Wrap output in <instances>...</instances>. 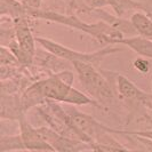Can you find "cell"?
<instances>
[{"instance_id": "6", "label": "cell", "mask_w": 152, "mask_h": 152, "mask_svg": "<svg viewBox=\"0 0 152 152\" xmlns=\"http://www.w3.org/2000/svg\"><path fill=\"white\" fill-rule=\"evenodd\" d=\"M20 134L22 136L26 150L30 151H54L53 146L45 140L39 127L30 124L26 114L18 120Z\"/></svg>"}, {"instance_id": "10", "label": "cell", "mask_w": 152, "mask_h": 152, "mask_svg": "<svg viewBox=\"0 0 152 152\" xmlns=\"http://www.w3.org/2000/svg\"><path fill=\"white\" fill-rule=\"evenodd\" d=\"M130 22L140 36L152 40V18L145 12L138 10L133 13L130 16Z\"/></svg>"}, {"instance_id": "14", "label": "cell", "mask_w": 152, "mask_h": 152, "mask_svg": "<svg viewBox=\"0 0 152 152\" xmlns=\"http://www.w3.org/2000/svg\"><path fill=\"white\" fill-rule=\"evenodd\" d=\"M24 6L26 7L34 8V9H40L42 5V0H23L22 2Z\"/></svg>"}, {"instance_id": "15", "label": "cell", "mask_w": 152, "mask_h": 152, "mask_svg": "<svg viewBox=\"0 0 152 152\" xmlns=\"http://www.w3.org/2000/svg\"><path fill=\"white\" fill-rule=\"evenodd\" d=\"M134 133H136L138 135H142V136H145L148 138H151L152 140V128H149V129H141V130H133Z\"/></svg>"}, {"instance_id": "5", "label": "cell", "mask_w": 152, "mask_h": 152, "mask_svg": "<svg viewBox=\"0 0 152 152\" xmlns=\"http://www.w3.org/2000/svg\"><path fill=\"white\" fill-rule=\"evenodd\" d=\"M33 21H36V18H32L26 15L16 17L13 20L16 40L22 52L20 62L24 66H30L33 64L34 55L37 53V47H36L37 41H36V37H33L32 24H31Z\"/></svg>"}, {"instance_id": "2", "label": "cell", "mask_w": 152, "mask_h": 152, "mask_svg": "<svg viewBox=\"0 0 152 152\" xmlns=\"http://www.w3.org/2000/svg\"><path fill=\"white\" fill-rule=\"evenodd\" d=\"M28 15L36 20H44L48 22L58 23L62 25L72 28L75 30L81 31L84 33L91 36L101 44H107V45L120 44V40L125 38V36L120 31L114 29L113 26H111L107 23L103 21H99L96 23H87L75 14H62L55 10H48V9H41V8L34 9V8L28 7Z\"/></svg>"}, {"instance_id": "13", "label": "cell", "mask_w": 152, "mask_h": 152, "mask_svg": "<svg viewBox=\"0 0 152 152\" xmlns=\"http://www.w3.org/2000/svg\"><path fill=\"white\" fill-rule=\"evenodd\" d=\"M134 68L136 69L138 72H141V73H146L150 70V63L148 62V60L145 57L140 56L134 62Z\"/></svg>"}, {"instance_id": "1", "label": "cell", "mask_w": 152, "mask_h": 152, "mask_svg": "<svg viewBox=\"0 0 152 152\" xmlns=\"http://www.w3.org/2000/svg\"><path fill=\"white\" fill-rule=\"evenodd\" d=\"M72 65L85 93L95 101L96 107L113 111L118 103H121L115 91L118 72L102 70L89 62L76 61Z\"/></svg>"}, {"instance_id": "12", "label": "cell", "mask_w": 152, "mask_h": 152, "mask_svg": "<svg viewBox=\"0 0 152 152\" xmlns=\"http://www.w3.org/2000/svg\"><path fill=\"white\" fill-rule=\"evenodd\" d=\"M26 150L24 142L22 140L21 134L17 135H8V134H1L0 138V151L8 152V151H22Z\"/></svg>"}, {"instance_id": "9", "label": "cell", "mask_w": 152, "mask_h": 152, "mask_svg": "<svg viewBox=\"0 0 152 152\" xmlns=\"http://www.w3.org/2000/svg\"><path fill=\"white\" fill-rule=\"evenodd\" d=\"M107 6H111L113 8L115 15L122 17L129 13H135L138 10L146 12L148 8L144 5L137 2L135 0H105Z\"/></svg>"}, {"instance_id": "4", "label": "cell", "mask_w": 152, "mask_h": 152, "mask_svg": "<svg viewBox=\"0 0 152 152\" xmlns=\"http://www.w3.org/2000/svg\"><path fill=\"white\" fill-rule=\"evenodd\" d=\"M73 79L75 75L69 69L37 80L34 81V85L45 99L57 101L60 103H66L73 89Z\"/></svg>"}, {"instance_id": "17", "label": "cell", "mask_w": 152, "mask_h": 152, "mask_svg": "<svg viewBox=\"0 0 152 152\" xmlns=\"http://www.w3.org/2000/svg\"><path fill=\"white\" fill-rule=\"evenodd\" d=\"M18 1H21V2H23V0H18Z\"/></svg>"}, {"instance_id": "3", "label": "cell", "mask_w": 152, "mask_h": 152, "mask_svg": "<svg viewBox=\"0 0 152 152\" xmlns=\"http://www.w3.org/2000/svg\"><path fill=\"white\" fill-rule=\"evenodd\" d=\"M36 41L42 48H45L46 50L50 52L52 54L58 56V57H61V58L65 60V61H69L70 63H73V62L76 61L89 62V63L96 65V66H99V63H101V61L105 56L114 53H118V52L121 50L120 48H117V47H112L111 45H107L104 48L97 50V52L83 53V52H79V50L71 49V48H69L66 46L61 45V44H58V42H56L54 40L44 38V37H36Z\"/></svg>"}, {"instance_id": "16", "label": "cell", "mask_w": 152, "mask_h": 152, "mask_svg": "<svg viewBox=\"0 0 152 152\" xmlns=\"http://www.w3.org/2000/svg\"><path fill=\"white\" fill-rule=\"evenodd\" d=\"M135 1L140 2V4H142V5H144L148 9L152 8V0H135ZM148 9H146V10H148Z\"/></svg>"}, {"instance_id": "7", "label": "cell", "mask_w": 152, "mask_h": 152, "mask_svg": "<svg viewBox=\"0 0 152 152\" xmlns=\"http://www.w3.org/2000/svg\"><path fill=\"white\" fill-rule=\"evenodd\" d=\"M24 114L21 94H1V119L20 120Z\"/></svg>"}, {"instance_id": "11", "label": "cell", "mask_w": 152, "mask_h": 152, "mask_svg": "<svg viewBox=\"0 0 152 152\" xmlns=\"http://www.w3.org/2000/svg\"><path fill=\"white\" fill-rule=\"evenodd\" d=\"M0 14L10 18L28 15V7L18 0H0Z\"/></svg>"}, {"instance_id": "8", "label": "cell", "mask_w": 152, "mask_h": 152, "mask_svg": "<svg viewBox=\"0 0 152 152\" xmlns=\"http://www.w3.org/2000/svg\"><path fill=\"white\" fill-rule=\"evenodd\" d=\"M120 44L129 47L138 56L152 60V40L142 36H130L120 40Z\"/></svg>"}]
</instances>
